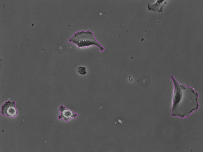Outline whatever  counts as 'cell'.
<instances>
[{"instance_id":"cell-4","label":"cell","mask_w":203,"mask_h":152,"mask_svg":"<svg viewBox=\"0 0 203 152\" xmlns=\"http://www.w3.org/2000/svg\"><path fill=\"white\" fill-rule=\"evenodd\" d=\"M60 110L61 112V115L59 117V118H63L67 121L68 119L72 117H74V115L70 110L66 109L65 107L63 106H61L60 107Z\"/></svg>"},{"instance_id":"cell-5","label":"cell","mask_w":203,"mask_h":152,"mask_svg":"<svg viewBox=\"0 0 203 152\" xmlns=\"http://www.w3.org/2000/svg\"><path fill=\"white\" fill-rule=\"evenodd\" d=\"M78 72L80 74L84 75L87 73V70L85 67L81 66L78 68Z\"/></svg>"},{"instance_id":"cell-3","label":"cell","mask_w":203,"mask_h":152,"mask_svg":"<svg viewBox=\"0 0 203 152\" xmlns=\"http://www.w3.org/2000/svg\"><path fill=\"white\" fill-rule=\"evenodd\" d=\"M15 103L8 101L4 103L1 107V114L3 115L13 117L16 115L17 111L15 106Z\"/></svg>"},{"instance_id":"cell-2","label":"cell","mask_w":203,"mask_h":152,"mask_svg":"<svg viewBox=\"0 0 203 152\" xmlns=\"http://www.w3.org/2000/svg\"><path fill=\"white\" fill-rule=\"evenodd\" d=\"M70 43L76 44L78 48L94 45L98 47L100 51H103L104 48L96 40L93 32L90 31L78 32L69 39Z\"/></svg>"},{"instance_id":"cell-1","label":"cell","mask_w":203,"mask_h":152,"mask_svg":"<svg viewBox=\"0 0 203 152\" xmlns=\"http://www.w3.org/2000/svg\"><path fill=\"white\" fill-rule=\"evenodd\" d=\"M170 78L174 86L171 115L188 118L194 111H198L199 94L193 88L179 84L174 76H170Z\"/></svg>"}]
</instances>
